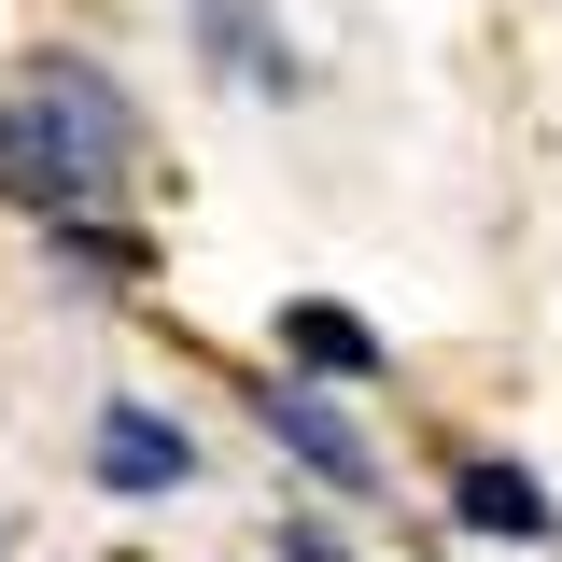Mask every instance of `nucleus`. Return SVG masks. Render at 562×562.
<instances>
[{"label": "nucleus", "instance_id": "1", "mask_svg": "<svg viewBox=\"0 0 562 562\" xmlns=\"http://www.w3.org/2000/svg\"><path fill=\"white\" fill-rule=\"evenodd\" d=\"M127 85L99 57H29L14 85H0V198H29V211H70L113 155H127Z\"/></svg>", "mask_w": 562, "mask_h": 562}, {"label": "nucleus", "instance_id": "2", "mask_svg": "<svg viewBox=\"0 0 562 562\" xmlns=\"http://www.w3.org/2000/svg\"><path fill=\"white\" fill-rule=\"evenodd\" d=\"M254 422H268V436H281V450H295V464H310L324 492H366V479H380L366 422H351L338 394H310V380H268V394H254Z\"/></svg>", "mask_w": 562, "mask_h": 562}, {"label": "nucleus", "instance_id": "3", "mask_svg": "<svg viewBox=\"0 0 562 562\" xmlns=\"http://www.w3.org/2000/svg\"><path fill=\"white\" fill-rule=\"evenodd\" d=\"M99 479H113V492H183V479H198V436L155 422V408H113V422H99Z\"/></svg>", "mask_w": 562, "mask_h": 562}, {"label": "nucleus", "instance_id": "4", "mask_svg": "<svg viewBox=\"0 0 562 562\" xmlns=\"http://www.w3.org/2000/svg\"><path fill=\"white\" fill-rule=\"evenodd\" d=\"M450 506H464V535H520V549H535V535H562V506L520 479V464H464V492H450Z\"/></svg>", "mask_w": 562, "mask_h": 562}, {"label": "nucleus", "instance_id": "5", "mask_svg": "<svg viewBox=\"0 0 562 562\" xmlns=\"http://www.w3.org/2000/svg\"><path fill=\"white\" fill-rule=\"evenodd\" d=\"M281 351H295V366H324V380H380V338H366L351 310H324V295H295V310H281Z\"/></svg>", "mask_w": 562, "mask_h": 562}, {"label": "nucleus", "instance_id": "6", "mask_svg": "<svg viewBox=\"0 0 562 562\" xmlns=\"http://www.w3.org/2000/svg\"><path fill=\"white\" fill-rule=\"evenodd\" d=\"M57 254H70V268H99V281H140V239H113V225H70V211H57Z\"/></svg>", "mask_w": 562, "mask_h": 562}, {"label": "nucleus", "instance_id": "7", "mask_svg": "<svg viewBox=\"0 0 562 562\" xmlns=\"http://www.w3.org/2000/svg\"><path fill=\"white\" fill-rule=\"evenodd\" d=\"M268 562H351V549H338V535H281Z\"/></svg>", "mask_w": 562, "mask_h": 562}]
</instances>
